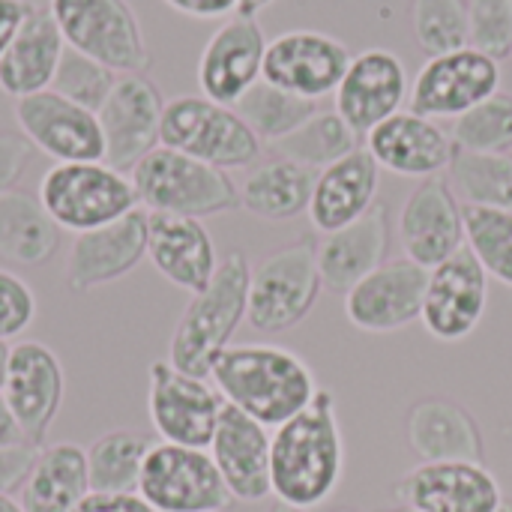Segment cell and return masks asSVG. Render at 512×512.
<instances>
[{"instance_id":"obj_11","label":"cell","mask_w":512,"mask_h":512,"mask_svg":"<svg viewBox=\"0 0 512 512\" xmlns=\"http://www.w3.org/2000/svg\"><path fill=\"white\" fill-rule=\"evenodd\" d=\"M501 90V63L486 57L483 51L465 45L459 51H447L429 57L417 78L411 81V111L429 120L462 117L483 99Z\"/></svg>"},{"instance_id":"obj_48","label":"cell","mask_w":512,"mask_h":512,"mask_svg":"<svg viewBox=\"0 0 512 512\" xmlns=\"http://www.w3.org/2000/svg\"><path fill=\"white\" fill-rule=\"evenodd\" d=\"M12 444H24V432L12 414V408L6 405L3 393H0V447H12ZM30 444V441H27Z\"/></svg>"},{"instance_id":"obj_9","label":"cell","mask_w":512,"mask_h":512,"mask_svg":"<svg viewBox=\"0 0 512 512\" xmlns=\"http://www.w3.org/2000/svg\"><path fill=\"white\" fill-rule=\"evenodd\" d=\"M138 495L156 512H225L234 501L210 450L165 441L150 447Z\"/></svg>"},{"instance_id":"obj_52","label":"cell","mask_w":512,"mask_h":512,"mask_svg":"<svg viewBox=\"0 0 512 512\" xmlns=\"http://www.w3.org/2000/svg\"><path fill=\"white\" fill-rule=\"evenodd\" d=\"M267 512H309V510H297V507H288V504H282V501H276L273 507Z\"/></svg>"},{"instance_id":"obj_45","label":"cell","mask_w":512,"mask_h":512,"mask_svg":"<svg viewBox=\"0 0 512 512\" xmlns=\"http://www.w3.org/2000/svg\"><path fill=\"white\" fill-rule=\"evenodd\" d=\"M72 512H156L138 492H90Z\"/></svg>"},{"instance_id":"obj_21","label":"cell","mask_w":512,"mask_h":512,"mask_svg":"<svg viewBox=\"0 0 512 512\" xmlns=\"http://www.w3.org/2000/svg\"><path fill=\"white\" fill-rule=\"evenodd\" d=\"M393 492L417 512H498L504 504L501 483L483 462H420Z\"/></svg>"},{"instance_id":"obj_33","label":"cell","mask_w":512,"mask_h":512,"mask_svg":"<svg viewBox=\"0 0 512 512\" xmlns=\"http://www.w3.org/2000/svg\"><path fill=\"white\" fill-rule=\"evenodd\" d=\"M156 441L135 429H111L87 450L90 492H138L141 468Z\"/></svg>"},{"instance_id":"obj_24","label":"cell","mask_w":512,"mask_h":512,"mask_svg":"<svg viewBox=\"0 0 512 512\" xmlns=\"http://www.w3.org/2000/svg\"><path fill=\"white\" fill-rule=\"evenodd\" d=\"M366 150L372 153L378 168L414 180L441 177L456 156L450 132L441 129L435 120L414 114L411 108L375 126L366 135Z\"/></svg>"},{"instance_id":"obj_16","label":"cell","mask_w":512,"mask_h":512,"mask_svg":"<svg viewBox=\"0 0 512 512\" xmlns=\"http://www.w3.org/2000/svg\"><path fill=\"white\" fill-rule=\"evenodd\" d=\"M165 99L147 75H120L105 105L96 111L105 162L117 171H132L150 150L159 147Z\"/></svg>"},{"instance_id":"obj_29","label":"cell","mask_w":512,"mask_h":512,"mask_svg":"<svg viewBox=\"0 0 512 512\" xmlns=\"http://www.w3.org/2000/svg\"><path fill=\"white\" fill-rule=\"evenodd\" d=\"M66 54V39L48 6H36L9 48L0 57V90L12 99L33 96L54 84L57 66Z\"/></svg>"},{"instance_id":"obj_30","label":"cell","mask_w":512,"mask_h":512,"mask_svg":"<svg viewBox=\"0 0 512 512\" xmlns=\"http://www.w3.org/2000/svg\"><path fill=\"white\" fill-rule=\"evenodd\" d=\"M90 495L87 450L78 444H42L21 486L24 512H72Z\"/></svg>"},{"instance_id":"obj_32","label":"cell","mask_w":512,"mask_h":512,"mask_svg":"<svg viewBox=\"0 0 512 512\" xmlns=\"http://www.w3.org/2000/svg\"><path fill=\"white\" fill-rule=\"evenodd\" d=\"M60 246V228L45 213L39 195L12 189L0 195V258L39 267L54 258Z\"/></svg>"},{"instance_id":"obj_22","label":"cell","mask_w":512,"mask_h":512,"mask_svg":"<svg viewBox=\"0 0 512 512\" xmlns=\"http://www.w3.org/2000/svg\"><path fill=\"white\" fill-rule=\"evenodd\" d=\"M147 258V210L135 207L123 219L75 234L63 279L75 294L105 288L129 276Z\"/></svg>"},{"instance_id":"obj_15","label":"cell","mask_w":512,"mask_h":512,"mask_svg":"<svg viewBox=\"0 0 512 512\" xmlns=\"http://www.w3.org/2000/svg\"><path fill=\"white\" fill-rule=\"evenodd\" d=\"M0 393L12 408L24 432V441L42 447L66 396V375L60 357L42 342L33 339L15 342Z\"/></svg>"},{"instance_id":"obj_39","label":"cell","mask_w":512,"mask_h":512,"mask_svg":"<svg viewBox=\"0 0 512 512\" xmlns=\"http://www.w3.org/2000/svg\"><path fill=\"white\" fill-rule=\"evenodd\" d=\"M411 33L429 57L465 48L468 0H411Z\"/></svg>"},{"instance_id":"obj_12","label":"cell","mask_w":512,"mask_h":512,"mask_svg":"<svg viewBox=\"0 0 512 512\" xmlns=\"http://www.w3.org/2000/svg\"><path fill=\"white\" fill-rule=\"evenodd\" d=\"M15 123L27 144L54 162H102L105 138L96 111L60 96L57 90H39L15 99Z\"/></svg>"},{"instance_id":"obj_43","label":"cell","mask_w":512,"mask_h":512,"mask_svg":"<svg viewBox=\"0 0 512 512\" xmlns=\"http://www.w3.org/2000/svg\"><path fill=\"white\" fill-rule=\"evenodd\" d=\"M33 159V147L24 135L0 132V195L12 192Z\"/></svg>"},{"instance_id":"obj_13","label":"cell","mask_w":512,"mask_h":512,"mask_svg":"<svg viewBox=\"0 0 512 512\" xmlns=\"http://www.w3.org/2000/svg\"><path fill=\"white\" fill-rule=\"evenodd\" d=\"M351 51L342 39L321 30H285L267 42L261 78L300 99L333 96L342 84Z\"/></svg>"},{"instance_id":"obj_47","label":"cell","mask_w":512,"mask_h":512,"mask_svg":"<svg viewBox=\"0 0 512 512\" xmlns=\"http://www.w3.org/2000/svg\"><path fill=\"white\" fill-rule=\"evenodd\" d=\"M33 9H36L33 0H0V57Z\"/></svg>"},{"instance_id":"obj_19","label":"cell","mask_w":512,"mask_h":512,"mask_svg":"<svg viewBox=\"0 0 512 512\" xmlns=\"http://www.w3.org/2000/svg\"><path fill=\"white\" fill-rule=\"evenodd\" d=\"M267 36L258 18L231 15L225 18L198 57V87L201 96L219 105H237L258 81L264 69Z\"/></svg>"},{"instance_id":"obj_44","label":"cell","mask_w":512,"mask_h":512,"mask_svg":"<svg viewBox=\"0 0 512 512\" xmlns=\"http://www.w3.org/2000/svg\"><path fill=\"white\" fill-rule=\"evenodd\" d=\"M39 447L33 444H12V447H0V495H12L21 492L33 462H36Z\"/></svg>"},{"instance_id":"obj_17","label":"cell","mask_w":512,"mask_h":512,"mask_svg":"<svg viewBox=\"0 0 512 512\" xmlns=\"http://www.w3.org/2000/svg\"><path fill=\"white\" fill-rule=\"evenodd\" d=\"M429 270L408 261H384L345 294V318L360 333L384 336L420 321Z\"/></svg>"},{"instance_id":"obj_40","label":"cell","mask_w":512,"mask_h":512,"mask_svg":"<svg viewBox=\"0 0 512 512\" xmlns=\"http://www.w3.org/2000/svg\"><path fill=\"white\" fill-rule=\"evenodd\" d=\"M117 72H111L108 66L66 48L60 66H57V75H54V84L51 90H57L60 96L90 108V111H99L108 99V93L114 90L117 84Z\"/></svg>"},{"instance_id":"obj_14","label":"cell","mask_w":512,"mask_h":512,"mask_svg":"<svg viewBox=\"0 0 512 512\" xmlns=\"http://www.w3.org/2000/svg\"><path fill=\"white\" fill-rule=\"evenodd\" d=\"M489 309V273L468 252L459 249L453 258L429 270L420 324L438 342H465L483 324Z\"/></svg>"},{"instance_id":"obj_50","label":"cell","mask_w":512,"mask_h":512,"mask_svg":"<svg viewBox=\"0 0 512 512\" xmlns=\"http://www.w3.org/2000/svg\"><path fill=\"white\" fill-rule=\"evenodd\" d=\"M9 357H12V342H3L0 339V390H3L6 372H9Z\"/></svg>"},{"instance_id":"obj_54","label":"cell","mask_w":512,"mask_h":512,"mask_svg":"<svg viewBox=\"0 0 512 512\" xmlns=\"http://www.w3.org/2000/svg\"><path fill=\"white\" fill-rule=\"evenodd\" d=\"M390 512H417V510H408V507H396V510H390Z\"/></svg>"},{"instance_id":"obj_41","label":"cell","mask_w":512,"mask_h":512,"mask_svg":"<svg viewBox=\"0 0 512 512\" xmlns=\"http://www.w3.org/2000/svg\"><path fill=\"white\" fill-rule=\"evenodd\" d=\"M468 45L498 63L512 57V0H468Z\"/></svg>"},{"instance_id":"obj_1","label":"cell","mask_w":512,"mask_h":512,"mask_svg":"<svg viewBox=\"0 0 512 512\" xmlns=\"http://www.w3.org/2000/svg\"><path fill=\"white\" fill-rule=\"evenodd\" d=\"M345 474V438L336 399L318 390L312 405L282 423L270 444V483L276 501L312 510L330 501Z\"/></svg>"},{"instance_id":"obj_51","label":"cell","mask_w":512,"mask_h":512,"mask_svg":"<svg viewBox=\"0 0 512 512\" xmlns=\"http://www.w3.org/2000/svg\"><path fill=\"white\" fill-rule=\"evenodd\" d=\"M0 512H24V507L12 495H0Z\"/></svg>"},{"instance_id":"obj_37","label":"cell","mask_w":512,"mask_h":512,"mask_svg":"<svg viewBox=\"0 0 512 512\" xmlns=\"http://www.w3.org/2000/svg\"><path fill=\"white\" fill-rule=\"evenodd\" d=\"M465 213V249L483 264V270L512 288V210L498 207H462Z\"/></svg>"},{"instance_id":"obj_35","label":"cell","mask_w":512,"mask_h":512,"mask_svg":"<svg viewBox=\"0 0 512 512\" xmlns=\"http://www.w3.org/2000/svg\"><path fill=\"white\" fill-rule=\"evenodd\" d=\"M273 147L282 159H291L312 171H321V168L345 159L348 153H354L360 147V135L339 117L336 108H330V111L318 108L300 129H294L288 138L276 141Z\"/></svg>"},{"instance_id":"obj_25","label":"cell","mask_w":512,"mask_h":512,"mask_svg":"<svg viewBox=\"0 0 512 512\" xmlns=\"http://www.w3.org/2000/svg\"><path fill=\"white\" fill-rule=\"evenodd\" d=\"M147 258L156 273L186 294H198L219 270V255L201 219L147 210Z\"/></svg>"},{"instance_id":"obj_3","label":"cell","mask_w":512,"mask_h":512,"mask_svg":"<svg viewBox=\"0 0 512 512\" xmlns=\"http://www.w3.org/2000/svg\"><path fill=\"white\" fill-rule=\"evenodd\" d=\"M249 279L252 267L243 252H228L225 261H219L216 276L204 291L192 294L171 333L168 363L174 369L195 378H210L213 363L225 348H231L237 327L246 321Z\"/></svg>"},{"instance_id":"obj_46","label":"cell","mask_w":512,"mask_h":512,"mask_svg":"<svg viewBox=\"0 0 512 512\" xmlns=\"http://www.w3.org/2000/svg\"><path fill=\"white\" fill-rule=\"evenodd\" d=\"M180 15L198 18V21H213V18H231L237 15L240 0H162Z\"/></svg>"},{"instance_id":"obj_42","label":"cell","mask_w":512,"mask_h":512,"mask_svg":"<svg viewBox=\"0 0 512 512\" xmlns=\"http://www.w3.org/2000/svg\"><path fill=\"white\" fill-rule=\"evenodd\" d=\"M36 318V297L30 291V285L12 273L0 267V339L12 342L21 333L30 330Z\"/></svg>"},{"instance_id":"obj_8","label":"cell","mask_w":512,"mask_h":512,"mask_svg":"<svg viewBox=\"0 0 512 512\" xmlns=\"http://www.w3.org/2000/svg\"><path fill=\"white\" fill-rule=\"evenodd\" d=\"M324 291L312 240L267 255L249 279L246 321L258 333H285L309 318Z\"/></svg>"},{"instance_id":"obj_34","label":"cell","mask_w":512,"mask_h":512,"mask_svg":"<svg viewBox=\"0 0 512 512\" xmlns=\"http://www.w3.org/2000/svg\"><path fill=\"white\" fill-rule=\"evenodd\" d=\"M447 174L450 189L465 207L512 210V153H471L456 147Z\"/></svg>"},{"instance_id":"obj_10","label":"cell","mask_w":512,"mask_h":512,"mask_svg":"<svg viewBox=\"0 0 512 512\" xmlns=\"http://www.w3.org/2000/svg\"><path fill=\"white\" fill-rule=\"evenodd\" d=\"M225 399L207 378L186 375L168 360L150 363L147 414L165 444L207 450L222 417Z\"/></svg>"},{"instance_id":"obj_6","label":"cell","mask_w":512,"mask_h":512,"mask_svg":"<svg viewBox=\"0 0 512 512\" xmlns=\"http://www.w3.org/2000/svg\"><path fill=\"white\" fill-rule=\"evenodd\" d=\"M159 144L201 159L213 168H249L261 156V141L231 105L207 96H174L162 111Z\"/></svg>"},{"instance_id":"obj_53","label":"cell","mask_w":512,"mask_h":512,"mask_svg":"<svg viewBox=\"0 0 512 512\" xmlns=\"http://www.w3.org/2000/svg\"><path fill=\"white\" fill-rule=\"evenodd\" d=\"M498 512H512V501H504V504H501V510Z\"/></svg>"},{"instance_id":"obj_4","label":"cell","mask_w":512,"mask_h":512,"mask_svg":"<svg viewBox=\"0 0 512 512\" xmlns=\"http://www.w3.org/2000/svg\"><path fill=\"white\" fill-rule=\"evenodd\" d=\"M129 180L138 204L153 213L204 219L240 207V189L228 171L162 144L129 171Z\"/></svg>"},{"instance_id":"obj_20","label":"cell","mask_w":512,"mask_h":512,"mask_svg":"<svg viewBox=\"0 0 512 512\" xmlns=\"http://www.w3.org/2000/svg\"><path fill=\"white\" fill-rule=\"evenodd\" d=\"M411 93V78L399 54L387 48H366L351 57L342 84L333 93L339 117L357 132L369 135L387 117L399 114Z\"/></svg>"},{"instance_id":"obj_36","label":"cell","mask_w":512,"mask_h":512,"mask_svg":"<svg viewBox=\"0 0 512 512\" xmlns=\"http://www.w3.org/2000/svg\"><path fill=\"white\" fill-rule=\"evenodd\" d=\"M237 114L249 123V129L258 135V141L264 144H276L282 138H288L294 129H300L315 111L318 102L312 99H300L288 90L273 87L270 81H258L237 105Z\"/></svg>"},{"instance_id":"obj_7","label":"cell","mask_w":512,"mask_h":512,"mask_svg":"<svg viewBox=\"0 0 512 512\" xmlns=\"http://www.w3.org/2000/svg\"><path fill=\"white\" fill-rule=\"evenodd\" d=\"M66 48L108 66L117 75H144L150 51L129 0H48Z\"/></svg>"},{"instance_id":"obj_2","label":"cell","mask_w":512,"mask_h":512,"mask_svg":"<svg viewBox=\"0 0 512 512\" xmlns=\"http://www.w3.org/2000/svg\"><path fill=\"white\" fill-rule=\"evenodd\" d=\"M210 381L228 405L267 429H279L318 396L309 363L297 351L267 342L225 348L213 363Z\"/></svg>"},{"instance_id":"obj_27","label":"cell","mask_w":512,"mask_h":512,"mask_svg":"<svg viewBox=\"0 0 512 512\" xmlns=\"http://www.w3.org/2000/svg\"><path fill=\"white\" fill-rule=\"evenodd\" d=\"M378 186H381L378 162L366 147H357L345 159L315 174V186L306 210L309 222L321 234L351 225L354 219H360L378 204Z\"/></svg>"},{"instance_id":"obj_18","label":"cell","mask_w":512,"mask_h":512,"mask_svg":"<svg viewBox=\"0 0 512 512\" xmlns=\"http://www.w3.org/2000/svg\"><path fill=\"white\" fill-rule=\"evenodd\" d=\"M396 237L408 261L432 270L465 249V213L447 177L420 180L405 198Z\"/></svg>"},{"instance_id":"obj_31","label":"cell","mask_w":512,"mask_h":512,"mask_svg":"<svg viewBox=\"0 0 512 512\" xmlns=\"http://www.w3.org/2000/svg\"><path fill=\"white\" fill-rule=\"evenodd\" d=\"M315 174L318 171L282 156L261 162L240 186V207L264 222H288L309 210Z\"/></svg>"},{"instance_id":"obj_28","label":"cell","mask_w":512,"mask_h":512,"mask_svg":"<svg viewBox=\"0 0 512 512\" xmlns=\"http://www.w3.org/2000/svg\"><path fill=\"white\" fill-rule=\"evenodd\" d=\"M405 438L420 462H483L477 420L453 399L429 396L411 405Z\"/></svg>"},{"instance_id":"obj_5","label":"cell","mask_w":512,"mask_h":512,"mask_svg":"<svg viewBox=\"0 0 512 512\" xmlns=\"http://www.w3.org/2000/svg\"><path fill=\"white\" fill-rule=\"evenodd\" d=\"M39 201L60 231L84 234L111 225L138 204L126 171L102 162H54L39 180Z\"/></svg>"},{"instance_id":"obj_38","label":"cell","mask_w":512,"mask_h":512,"mask_svg":"<svg viewBox=\"0 0 512 512\" xmlns=\"http://www.w3.org/2000/svg\"><path fill=\"white\" fill-rule=\"evenodd\" d=\"M450 138L459 150L471 153H510L512 150V93L498 90L471 111L453 120Z\"/></svg>"},{"instance_id":"obj_49","label":"cell","mask_w":512,"mask_h":512,"mask_svg":"<svg viewBox=\"0 0 512 512\" xmlns=\"http://www.w3.org/2000/svg\"><path fill=\"white\" fill-rule=\"evenodd\" d=\"M270 3H276V0H240L237 12H240V15H249V18H255V15H258V12H264Z\"/></svg>"},{"instance_id":"obj_55","label":"cell","mask_w":512,"mask_h":512,"mask_svg":"<svg viewBox=\"0 0 512 512\" xmlns=\"http://www.w3.org/2000/svg\"><path fill=\"white\" fill-rule=\"evenodd\" d=\"M336 512H357V510H336Z\"/></svg>"},{"instance_id":"obj_26","label":"cell","mask_w":512,"mask_h":512,"mask_svg":"<svg viewBox=\"0 0 512 512\" xmlns=\"http://www.w3.org/2000/svg\"><path fill=\"white\" fill-rule=\"evenodd\" d=\"M390 252V210L378 201L351 225L330 231L315 243L324 291L345 297L360 279L378 270Z\"/></svg>"},{"instance_id":"obj_23","label":"cell","mask_w":512,"mask_h":512,"mask_svg":"<svg viewBox=\"0 0 512 512\" xmlns=\"http://www.w3.org/2000/svg\"><path fill=\"white\" fill-rule=\"evenodd\" d=\"M270 444H273V435L267 432V426H261L258 420H252L249 414L225 402L207 450L234 501L261 504L273 495Z\"/></svg>"}]
</instances>
